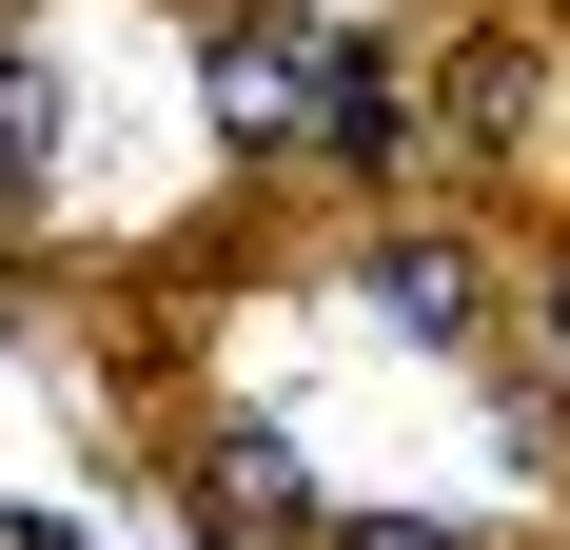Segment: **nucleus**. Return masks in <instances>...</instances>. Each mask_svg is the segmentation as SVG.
I'll list each match as a JSON object with an SVG mask.
<instances>
[{
	"mask_svg": "<svg viewBox=\"0 0 570 550\" xmlns=\"http://www.w3.org/2000/svg\"><path fill=\"white\" fill-rule=\"evenodd\" d=\"M335 550H453V531H335Z\"/></svg>",
	"mask_w": 570,
	"mask_h": 550,
	"instance_id": "5",
	"label": "nucleus"
},
{
	"mask_svg": "<svg viewBox=\"0 0 570 550\" xmlns=\"http://www.w3.org/2000/svg\"><path fill=\"white\" fill-rule=\"evenodd\" d=\"M433 118H472V138H512V118H531V59H512V40L433 59Z\"/></svg>",
	"mask_w": 570,
	"mask_h": 550,
	"instance_id": "4",
	"label": "nucleus"
},
{
	"mask_svg": "<svg viewBox=\"0 0 570 550\" xmlns=\"http://www.w3.org/2000/svg\"><path fill=\"white\" fill-rule=\"evenodd\" d=\"M354 275H374V315H394L413 354H492V256H472V236H413V217H394Z\"/></svg>",
	"mask_w": 570,
	"mask_h": 550,
	"instance_id": "2",
	"label": "nucleus"
},
{
	"mask_svg": "<svg viewBox=\"0 0 570 550\" xmlns=\"http://www.w3.org/2000/svg\"><path fill=\"white\" fill-rule=\"evenodd\" d=\"M59 138H79L59 59H40V40H0V217H40V197H59Z\"/></svg>",
	"mask_w": 570,
	"mask_h": 550,
	"instance_id": "3",
	"label": "nucleus"
},
{
	"mask_svg": "<svg viewBox=\"0 0 570 550\" xmlns=\"http://www.w3.org/2000/svg\"><path fill=\"white\" fill-rule=\"evenodd\" d=\"M197 531H217V550H335V492H315L295 433H217V452H197Z\"/></svg>",
	"mask_w": 570,
	"mask_h": 550,
	"instance_id": "1",
	"label": "nucleus"
}]
</instances>
